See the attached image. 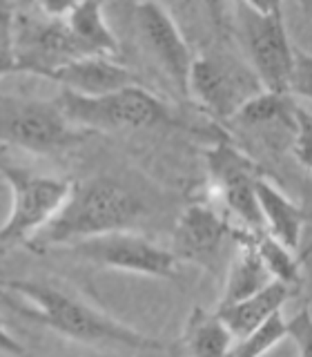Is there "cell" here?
<instances>
[{
    "label": "cell",
    "mask_w": 312,
    "mask_h": 357,
    "mask_svg": "<svg viewBox=\"0 0 312 357\" xmlns=\"http://www.w3.org/2000/svg\"><path fill=\"white\" fill-rule=\"evenodd\" d=\"M286 337H288V319H283L281 312H276L263 326L234 342L230 357H263Z\"/></svg>",
    "instance_id": "obj_21"
},
{
    "label": "cell",
    "mask_w": 312,
    "mask_h": 357,
    "mask_svg": "<svg viewBox=\"0 0 312 357\" xmlns=\"http://www.w3.org/2000/svg\"><path fill=\"white\" fill-rule=\"evenodd\" d=\"M259 83L248 81V72L217 54L194 56L189 72L187 96H192L210 116L219 121H232L241 105L261 92Z\"/></svg>",
    "instance_id": "obj_10"
},
{
    "label": "cell",
    "mask_w": 312,
    "mask_h": 357,
    "mask_svg": "<svg viewBox=\"0 0 312 357\" xmlns=\"http://www.w3.org/2000/svg\"><path fill=\"white\" fill-rule=\"evenodd\" d=\"M92 132L72 126L58 103L0 94V143L33 154H58L76 148Z\"/></svg>",
    "instance_id": "obj_6"
},
{
    "label": "cell",
    "mask_w": 312,
    "mask_h": 357,
    "mask_svg": "<svg viewBox=\"0 0 312 357\" xmlns=\"http://www.w3.org/2000/svg\"><path fill=\"white\" fill-rule=\"evenodd\" d=\"M237 22L252 74L265 92L290 96L295 45L290 43L283 7L279 3H239Z\"/></svg>",
    "instance_id": "obj_3"
},
{
    "label": "cell",
    "mask_w": 312,
    "mask_h": 357,
    "mask_svg": "<svg viewBox=\"0 0 312 357\" xmlns=\"http://www.w3.org/2000/svg\"><path fill=\"white\" fill-rule=\"evenodd\" d=\"M49 81L81 96H103L132 85H143L132 70L105 56H89L67 63L49 76Z\"/></svg>",
    "instance_id": "obj_13"
},
{
    "label": "cell",
    "mask_w": 312,
    "mask_h": 357,
    "mask_svg": "<svg viewBox=\"0 0 312 357\" xmlns=\"http://www.w3.org/2000/svg\"><path fill=\"white\" fill-rule=\"evenodd\" d=\"M18 7L11 3H0V45H11L14 36V22H16Z\"/></svg>",
    "instance_id": "obj_26"
},
{
    "label": "cell",
    "mask_w": 312,
    "mask_h": 357,
    "mask_svg": "<svg viewBox=\"0 0 312 357\" xmlns=\"http://www.w3.org/2000/svg\"><path fill=\"white\" fill-rule=\"evenodd\" d=\"M18 65H16V56L11 45H0V78L7 74H16Z\"/></svg>",
    "instance_id": "obj_28"
},
{
    "label": "cell",
    "mask_w": 312,
    "mask_h": 357,
    "mask_svg": "<svg viewBox=\"0 0 312 357\" xmlns=\"http://www.w3.org/2000/svg\"><path fill=\"white\" fill-rule=\"evenodd\" d=\"M243 232L248 234V239L252 241L254 250L259 252L261 261L265 264V268L270 271V275L276 279V282L290 286L292 290L304 286V271H301L299 257L295 250L286 248L281 241H276L272 234H267L265 230H261V232L243 230Z\"/></svg>",
    "instance_id": "obj_20"
},
{
    "label": "cell",
    "mask_w": 312,
    "mask_h": 357,
    "mask_svg": "<svg viewBox=\"0 0 312 357\" xmlns=\"http://www.w3.org/2000/svg\"><path fill=\"white\" fill-rule=\"evenodd\" d=\"M65 250L74 259L92 264L107 271H120L132 275L174 279L176 277V257L172 250L154 243L152 239L134 230H120L100 234V237L83 239L72 245H65Z\"/></svg>",
    "instance_id": "obj_8"
},
{
    "label": "cell",
    "mask_w": 312,
    "mask_h": 357,
    "mask_svg": "<svg viewBox=\"0 0 312 357\" xmlns=\"http://www.w3.org/2000/svg\"><path fill=\"white\" fill-rule=\"evenodd\" d=\"M11 50L16 56L18 72L36 74L49 81V76L63 65L87 59L81 45L72 36L63 16H52L38 9L20 11L14 22Z\"/></svg>",
    "instance_id": "obj_7"
},
{
    "label": "cell",
    "mask_w": 312,
    "mask_h": 357,
    "mask_svg": "<svg viewBox=\"0 0 312 357\" xmlns=\"http://www.w3.org/2000/svg\"><path fill=\"white\" fill-rule=\"evenodd\" d=\"M134 20H136L141 40L154 56V61L161 65V70L167 74L178 92L187 96L194 54L172 14L159 3H139L134 5Z\"/></svg>",
    "instance_id": "obj_11"
},
{
    "label": "cell",
    "mask_w": 312,
    "mask_h": 357,
    "mask_svg": "<svg viewBox=\"0 0 312 357\" xmlns=\"http://www.w3.org/2000/svg\"><path fill=\"white\" fill-rule=\"evenodd\" d=\"M234 228L226 215L208 204H192L178 217L172 234V255L183 261L214 266L217 257Z\"/></svg>",
    "instance_id": "obj_12"
},
{
    "label": "cell",
    "mask_w": 312,
    "mask_h": 357,
    "mask_svg": "<svg viewBox=\"0 0 312 357\" xmlns=\"http://www.w3.org/2000/svg\"><path fill=\"white\" fill-rule=\"evenodd\" d=\"M292 156L301 167L312 174V114L306 109H297V132L292 139Z\"/></svg>",
    "instance_id": "obj_22"
},
{
    "label": "cell",
    "mask_w": 312,
    "mask_h": 357,
    "mask_svg": "<svg viewBox=\"0 0 312 357\" xmlns=\"http://www.w3.org/2000/svg\"><path fill=\"white\" fill-rule=\"evenodd\" d=\"M288 337L297 344L299 357H312V310L301 308L292 319H288Z\"/></svg>",
    "instance_id": "obj_24"
},
{
    "label": "cell",
    "mask_w": 312,
    "mask_h": 357,
    "mask_svg": "<svg viewBox=\"0 0 312 357\" xmlns=\"http://www.w3.org/2000/svg\"><path fill=\"white\" fill-rule=\"evenodd\" d=\"M297 105L290 103L288 94L256 92L234 114L232 123L245 130H286L295 137L297 132Z\"/></svg>",
    "instance_id": "obj_18"
},
{
    "label": "cell",
    "mask_w": 312,
    "mask_h": 357,
    "mask_svg": "<svg viewBox=\"0 0 312 357\" xmlns=\"http://www.w3.org/2000/svg\"><path fill=\"white\" fill-rule=\"evenodd\" d=\"M143 217L141 199L123 183L107 176L74 183L72 197L36 237L27 241L31 252L65 248L100 234L132 230Z\"/></svg>",
    "instance_id": "obj_2"
},
{
    "label": "cell",
    "mask_w": 312,
    "mask_h": 357,
    "mask_svg": "<svg viewBox=\"0 0 312 357\" xmlns=\"http://www.w3.org/2000/svg\"><path fill=\"white\" fill-rule=\"evenodd\" d=\"M16 297L0 295L20 317L47 326L67 340L100 346H120L130 351H163L165 344L120 324L81 297L45 279H11L3 284Z\"/></svg>",
    "instance_id": "obj_1"
},
{
    "label": "cell",
    "mask_w": 312,
    "mask_h": 357,
    "mask_svg": "<svg viewBox=\"0 0 312 357\" xmlns=\"http://www.w3.org/2000/svg\"><path fill=\"white\" fill-rule=\"evenodd\" d=\"M290 96L312 100V54L295 50V65L290 76Z\"/></svg>",
    "instance_id": "obj_23"
},
{
    "label": "cell",
    "mask_w": 312,
    "mask_h": 357,
    "mask_svg": "<svg viewBox=\"0 0 312 357\" xmlns=\"http://www.w3.org/2000/svg\"><path fill=\"white\" fill-rule=\"evenodd\" d=\"M72 126L87 132L141 130L170 121V109L145 85H132L103 96H81L61 89L54 98Z\"/></svg>",
    "instance_id": "obj_5"
},
{
    "label": "cell",
    "mask_w": 312,
    "mask_h": 357,
    "mask_svg": "<svg viewBox=\"0 0 312 357\" xmlns=\"http://www.w3.org/2000/svg\"><path fill=\"white\" fill-rule=\"evenodd\" d=\"M234 237L239 239V248L234 252V259L228 268L226 288H223L219 308H226L237 304L241 299H248L256 293H261L272 282H276L270 275V271L265 268V264L261 261L259 252L254 250L248 234L243 230H234Z\"/></svg>",
    "instance_id": "obj_15"
},
{
    "label": "cell",
    "mask_w": 312,
    "mask_h": 357,
    "mask_svg": "<svg viewBox=\"0 0 312 357\" xmlns=\"http://www.w3.org/2000/svg\"><path fill=\"white\" fill-rule=\"evenodd\" d=\"M304 212H306V223H304V232H301L297 257L301 271H304V277L310 275L312 279V201H308V206H304Z\"/></svg>",
    "instance_id": "obj_25"
},
{
    "label": "cell",
    "mask_w": 312,
    "mask_h": 357,
    "mask_svg": "<svg viewBox=\"0 0 312 357\" xmlns=\"http://www.w3.org/2000/svg\"><path fill=\"white\" fill-rule=\"evenodd\" d=\"M205 167L223 210L237 217L243 230H265L256 201V181L261 176L259 165L232 141H217L205 150Z\"/></svg>",
    "instance_id": "obj_9"
},
{
    "label": "cell",
    "mask_w": 312,
    "mask_h": 357,
    "mask_svg": "<svg viewBox=\"0 0 312 357\" xmlns=\"http://www.w3.org/2000/svg\"><path fill=\"white\" fill-rule=\"evenodd\" d=\"M0 178L11 188V210L0 226V248L25 243L58 215L72 197V178L40 176L0 154Z\"/></svg>",
    "instance_id": "obj_4"
},
{
    "label": "cell",
    "mask_w": 312,
    "mask_h": 357,
    "mask_svg": "<svg viewBox=\"0 0 312 357\" xmlns=\"http://www.w3.org/2000/svg\"><path fill=\"white\" fill-rule=\"evenodd\" d=\"M189 357H230L234 346V335L219 317V312L203 308H192L183 335Z\"/></svg>",
    "instance_id": "obj_19"
},
{
    "label": "cell",
    "mask_w": 312,
    "mask_h": 357,
    "mask_svg": "<svg viewBox=\"0 0 312 357\" xmlns=\"http://www.w3.org/2000/svg\"><path fill=\"white\" fill-rule=\"evenodd\" d=\"M256 201H259L265 232L272 234L276 241H281L286 248L297 252L306 223L304 206L295 204L281 188L274 185L263 174L256 181Z\"/></svg>",
    "instance_id": "obj_14"
},
{
    "label": "cell",
    "mask_w": 312,
    "mask_h": 357,
    "mask_svg": "<svg viewBox=\"0 0 312 357\" xmlns=\"http://www.w3.org/2000/svg\"><path fill=\"white\" fill-rule=\"evenodd\" d=\"M63 18L87 59L89 56L114 59L118 54V40L107 25L100 3H70Z\"/></svg>",
    "instance_id": "obj_17"
},
{
    "label": "cell",
    "mask_w": 312,
    "mask_h": 357,
    "mask_svg": "<svg viewBox=\"0 0 312 357\" xmlns=\"http://www.w3.org/2000/svg\"><path fill=\"white\" fill-rule=\"evenodd\" d=\"M292 295H295V290L290 286L281 282H272L267 288H263L261 293H256L248 299H241L232 306L217 308V312H219V317L226 321V326L234 335V340H241L259 326H263V324L267 319H272L276 312H281L286 301Z\"/></svg>",
    "instance_id": "obj_16"
},
{
    "label": "cell",
    "mask_w": 312,
    "mask_h": 357,
    "mask_svg": "<svg viewBox=\"0 0 312 357\" xmlns=\"http://www.w3.org/2000/svg\"><path fill=\"white\" fill-rule=\"evenodd\" d=\"M0 351L7 355H25V349L20 346V342L5 328L3 317H0Z\"/></svg>",
    "instance_id": "obj_27"
}]
</instances>
